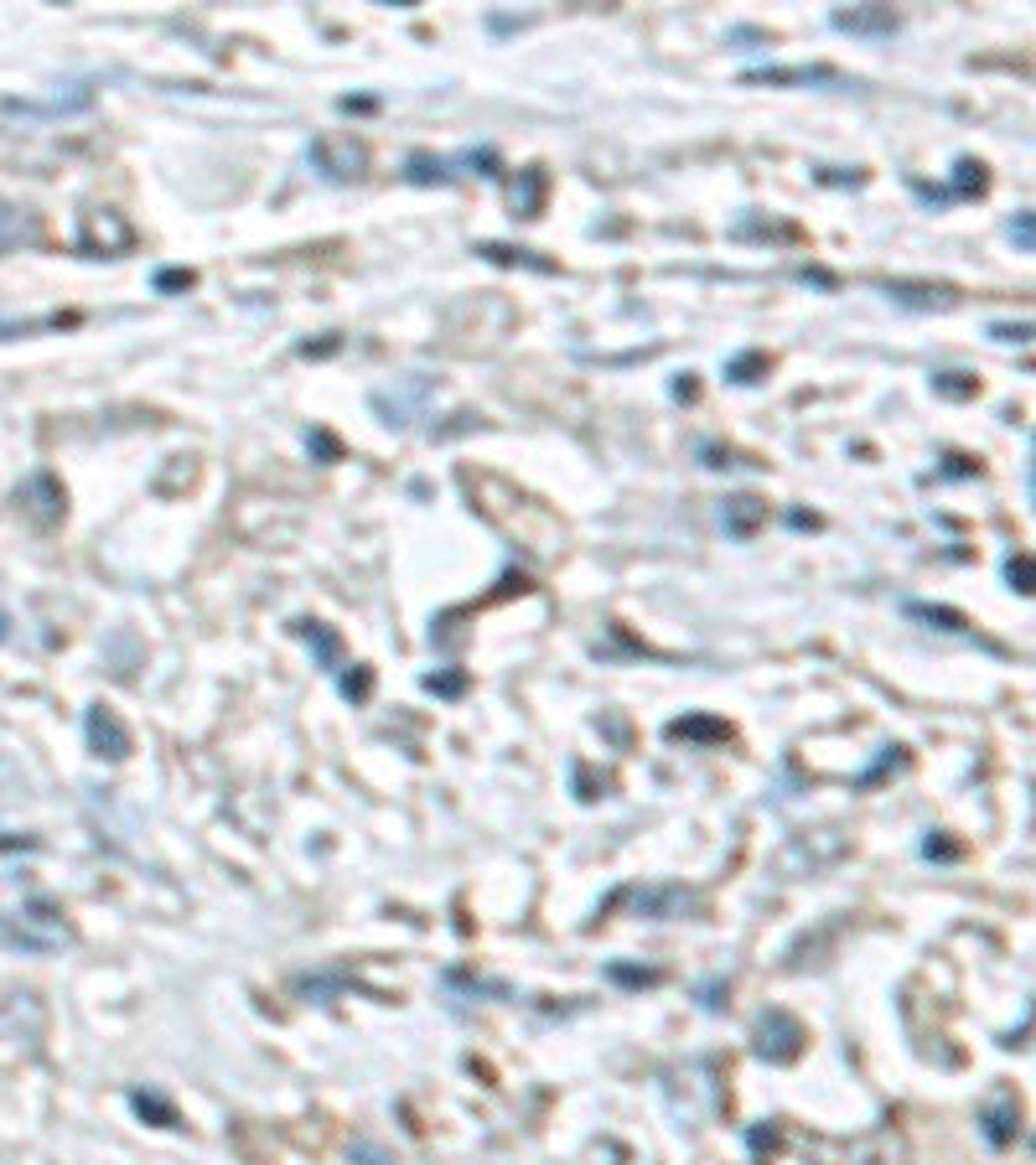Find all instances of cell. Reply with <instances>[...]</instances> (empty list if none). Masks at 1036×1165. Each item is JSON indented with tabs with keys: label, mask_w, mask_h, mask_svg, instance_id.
Instances as JSON below:
<instances>
[{
	"label": "cell",
	"mask_w": 1036,
	"mask_h": 1165,
	"mask_svg": "<svg viewBox=\"0 0 1036 1165\" xmlns=\"http://www.w3.org/2000/svg\"><path fill=\"white\" fill-rule=\"evenodd\" d=\"M0 943H11L22 954H52V948L68 943V928L48 907H31L22 917H0Z\"/></svg>",
	"instance_id": "obj_1"
},
{
	"label": "cell",
	"mask_w": 1036,
	"mask_h": 1165,
	"mask_svg": "<svg viewBox=\"0 0 1036 1165\" xmlns=\"http://www.w3.org/2000/svg\"><path fill=\"white\" fill-rule=\"evenodd\" d=\"M130 223L109 208H94L83 212V223H78V249L83 255H119V249H130Z\"/></svg>",
	"instance_id": "obj_2"
},
{
	"label": "cell",
	"mask_w": 1036,
	"mask_h": 1165,
	"mask_svg": "<svg viewBox=\"0 0 1036 1165\" xmlns=\"http://www.w3.org/2000/svg\"><path fill=\"white\" fill-rule=\"evenodd\" d=\"M16 508L31 518V523H57L63 518V488H57V477L52 471H31L22 488H16Z\"/></svg>",
	"instance_id": "obj_3"
},
{
	"label": "cell",
	"mask_w": 1036,
	"mask_h": 1165,
	"mask_svg": "<svg viewBox=\"0 0 1036 1165\" xmlns=\"http://www.w3.org/2000/svg\"><path fill=\"white\" fill-rule=\"evenodd\" d=\"M311 161L327 171L332 182H348V177H358L363 171V145H358L353 135H322V140H311Z\"/></svg>",
	"instance_id": "obj_4"
},
{
	"label": "cell",
	"mask_w": 1036,
	"mask_h": 1165,
	"mask_svg": "<svg viewBox=\"0 0 1036 1165\" xmlns=\"http://www.w3.org/2000/svg\"><path fill=\"white\" fill-rule=\"evenodd\" d=\"M83 730H89V751L94 756H109V762L130 756V730L115 721V710H89Z\"/></svg>",
	"instance_id": "obj_5"
},
{
	"label": "cell",
	"mask_w": 1036,
	"mask_h": 1165,
	"mask_svg": "<svg viewBox=\"0 0 1036 1165\" xmlns=\"http://www.w3.org/2000/svg\"><path fill=\"white\" fill-rule=\"evenodd\" d=\"M89 104H94V93L73 89V93H52V99H5L0 109H5V115H78V109H89Z\"/></svg>",
	"instance_id": "obj_6"
},
{
	"label": "cell",
	"mask_w": 1036,
	"mask_h": 1165,
	"mask_svg": "<svg viewBox=\"0 0 1036 1165\" xmlns=\"http://www.w3.org/2000/svg\"><path fill=\"white\" fill-rule=\"evenodd\" d=\"M834 26L850 37H892L896 16L886 5H850V11H834Z\"/></svg>",
	"instance_id": "obj_7"
},
{
	"label": "cell",
	"mask_w": 1036,
	"mask_h": 1165,
	"mask_svg": "<svg viewBox=\"0 0 1036 1165\" xmlns=\"http://www.w3.org/2000/svg\"><path fill=\"white\" fill-rule=\"evenodd\" d=\"M747 83H825V89H860L855 78H845V73H834V68H762V73H752Z\"/></svg>",
	"instance_id": "obj_8"
},
{
	"label": "cell",
	"mask_w": 1036,
	"mask_h": 1165,
	"mask_svg": "<svg viewBox=\"0 0 1036 1165\" xmlns=\"http://www.w3.org/2000/svg\"><path fill=\"white\" fill-rule=\"evenodd\" d=\"M756 1036H762V1051H767L773 1062H788V1057L799 1051V1041H803L799 1021H788L782 1010H773V1015L762 1021V1031H756Z\"/></svg>",
	"instance_id": "obj_9"
},
{
	"label": "cell",
	"mask_w": 1036,
	"mask_h": 1165,
	"mask_svg": "<svg viewBox=\"0 0 1036 1165\" xmlns=\"http://www.w3.org/2000/svg\"><path fill=\"white\" fill-rule=\"evenodd\" d=\"M37 233V223H31V212L26 208H16V203H5L0 197V255H11V249H22L26 238Z\"/></svg>",
	"instance_id": "obj_10"
},
{
	"label": "cell",
	"mask_w": 1036,
	"mask_h": 1165,
	"mask_svg": "<svg viewBox=\"0 0 1036 1165\" xmlns=\"http://www.w3.org/2000/svg\"><path fill=\"white\" fill-rule=\"evenodd\" d=\"M756 518H762V503H756V497H730V503H726L730 534H752Z\"/></svg>",
	"instance_id": "obj_11"
},
{
	"label": "cell",
	"mask_w": 1036,
	"mask_h": 1165,
	"mask_svg": "<svg viewBox=\"0 0 1036 1165\" xmlns=\"http://www.w3.org/2000/svg\"><path fill=\"white\" fill-rule=\"evenodd\" d=\"M695 902L684 891H643L637 896V911H689Z\"/></svg>",
	"instance_id": "obj_12"
},
{
	"label": "cell",
	"mask_w": 1036,
	"mask_h": 1165,
	"mask_svg": "<svg viewBox=\"0 0 1036 1165\" xmlns=\"http://www.w3.org/2000/svg\"><path fill=\"white\" fill-rule=\"evenodd\" d=\"M156 285H161V290H182V285H192V275H187V270H161V275H156Z\"/></svg>",
	"instance_id": "obj_13"
},
{
	"label": "cell",
	"mask_w": 1036,
	"mask_h": 1165,
	"mask_svg": "<svg viewBox=\"0 0 1036 1165\" xmlns=\"http://www.w3.org/2000/svg\"><path fill=\"white\" fill-rule=\"evenodd\" d=\"M5 632H11V622H5V611H0V643H5Z\"/></svg>",
	"instance_id": "obj_14"
}]
</instances>
